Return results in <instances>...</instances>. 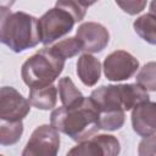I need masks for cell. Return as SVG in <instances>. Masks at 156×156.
<instances>
[{"label":"cell","instance_id":"cell-1","mask_svg":"<svg viewBox=\"0 0 156 156\" xmlns=\"http://www.w3.org/2000/svg\"><path fill=\"white\" fill-rule=\"evenodd\" d=\"M99 110L89 98L74 106H61L50 115V123L72 140L80 143L91 138L99 129Z\"/></svg>","mask_w":156,"mask_h":156},{"label":"cell","instance_id":"cell-2","mask_svg":"<svg viewBox=\"0 0 156 156\" xmlns=\"http://www.w3.org/2000/svg\"><path fill=\"white\" fill-rule=\"evenodd\" d=\"M0 40L13 52L35 48L41 43L38 18L22 11L0 10Z\"/></svg>","mask_w":156,"mask_h":156},{"label":"cell","instance_id":"cell-3","mask_svg":"<svg viewBox=\"0 0 156 156\" xmlns=\"http://www.w3.org/2000/svg\"><path fill=\"white\" fill-rule=\"evenodd\" d=\"M65 61L51 46H45L23 62L21 77L29 88L50 85L62 73Z\"/></svg>","mask_w":156,"mask_h":156},{"label":"cell","instance_id":"cell-4","mask_svg":"<svg viewBox=\"0 0 156 156\" xmlns=\"http://www.w3.org/2000/svg\"><path fill=\"white\" fill-rule=\"evenodd\" d=\"M74 18L65 10L54 7L48 10L39 20V33L44 45H49L55 40L68 34L74 26Z\"/></svg>","mask_w":156,"mask_h":156},{"label":"cell","instance_id":"cell-5","mask_svg":"<svg viewBox=\"0 0 156 156\" xmlns=\"http://www.w3.org/2000/svg\"><path fill=\"white\" fill-rule=\"evenodd\" d=\"M60 134L52 124H41L37 127L22 155L23 156H55L60 149Z\"/></svg>","mask_w":156,"mask_h":156},{"label":"cell","instance_id":"cell-6","mask_svg":"<svg viewBox=\"0 0 156 156\" xmlns=\"http://www.w3.org/2000/svg\"><path fill=\"white\" fill-rule=\"evenodd\" d=\"M105 77L111 82H121L133 77L139 69V61L128 51L116 50L104 60Z\"/></svg>","mask_w":156,"mask_h":156},{"label":"cell","instance_id":"cell-7","mask_svg":"<svg viewBox=\"0 0 156 156\" xmlns=\"http://www.w3.org/2000/svg\"><path fill=\"white\" fill-rule=\"evenodd\" d=\"M121 151L119 141L116 136L110 134H98L87 140L78 143L72 147L67 155L83 156H116Z\"/></svg>","mask_w":156,"mask_h":156},{"label":"cell","instance_id":"cell-8","mask_svg":"<svg viewBox=\"0 0 156 156\" xmlns=\"http://www.w3.org/2000/svg\"><path fill=\"white\" fill-rule=\"evenodd\" d=\"M30 111V102L12 87H2L0 90V119L22 121Z\"/></svg>","mask_w":156,"mask_h":156},{"label":"cell","instance_id":"cell-9","mask_svg":"<svg viewBox=\"0 0 156 156\" xmlns=\"http://www.w3.org/2000/svg\"><path fill=\"white\" fill-rule=\"evenodd\" d=\"M90 99L98 107L99 113L126 111V96L123 84L101 85L91 91Z\"/></svg>","mask_w":156,"mask_h":156},{"label":"cell","instance_id":"cell-10","mask_svg":"<svg viewBox=\"0 0 156 156\" xmlns=\"http://www.w3.org/2000/svg\"><path fill=\"white\" fill-rule=\"evenodd\" d=\"M76 35L83 43V51L89 54L102 51L110 41L108 30L96 22L82 23L78 27Z\"/></svg>","mask_w":156,"mask_h":156},{"label":"cell","instance_id":"cell-11","mask_svg":"<svg viewBox=\"0 0 156 156\" xmlns=\"http://www.w3.org/2000/svg\"><path fill=\"white\" fill-rule=\"evenodd\" d=\"M132 127L139 136H149L156 133V102L144 101L132 110Z\"/></svg>","mask_w":156,"mask_h":156},{"label":"cell","instance_id":"cell-12","mask_svg":"<svg viewBox=\"0 0 156 156\" xmlns=\"http://www.w3.org/2000/svg\"><path fill=\"white\" fill-rule=\"evenodd\" d=\"M77 74L87 87H94L101 76L100 61L89 52H84L77 61Z\"/></svg>","mask_w":156,"mask_h":156},{"label":"cell","instance_id":"cell-13","mask_svg":"<svg viewBox=\"0 0 156 156\" xmlns=\"http://www.w3.org/2000/svg\"><path fill=\"white\" fill-rule=\"evenodd\" d=\"M28 100L33 107L39 110H51L57 101V88L54 84L46 87H33L29 89Z\"/></svg>","mask_w":156,"mask_h":156},{"label":"cell","instance_id":"cell-14","mask_svg":"<svg viewBox=\"0 0 156 156\" xmlns=\"http://www.w3.org/2000/svg\"><path fill=\"white\" fill-rule=\"evenodd\" d=\"M60 100L63 106H74L79 105L84 101L85 96L82 94V91L74 85L73 80L69 77H63L58 80L57 84Z\"/></svg>","mask_w":156,"mask_h":156},{"label":"cell","instance_id":"cell-15","mask_svg":"<svg viewBox=\"0 0 156 156\" xmlns=\"http://www.w3.org/2000/svg\"><path fill=\"white\" fill-rule=\"evenodd\" d=\"M134 32L146 43L156 45V17L154 15L145 13L138 17L133 23Z\"/></svg>","mask_w":156,"mask_h":156},{"label":"cell","instance_id":"cell-16","mask_svg":"<svg viewBox=\"0 0 156 156\" xmlns=\"http://www.w3.org/2000/svg\"><path fill=\"white\" fill-rule=\"evenodd\" d=\"M0 144L2 146H9L16 144L23 133L22 121H4L0 119Z\"/></svg>","mask_w":156,"mask_h":156},{"label":"cell","instance_id":"cell-17","mask_svg":"<svg viewBox=\"0 0 156 156\" xmlns=\"http://www.w3.org/2000/svg\"><path fill=\"white\" fill-rule=\"evenodd\" d=\"M51 48L58 56L67 60V58H71L83 51V43L76 35V37H69L67 39H63V40L56 43L55 45H52Z\"/></svg>","mask_w":156,"mask_h":156},{"label":"cell","instance_id":"cell-18","mask_svg":"<svg viewBox=\"0 0 156 156\" xmlns=\"http://www.w3.org/2000/svg\"><path fill=\"white\" fill-rule=\"evenodd\" d=\"M136 83L150 91H156V62L145 63L136 73Z\"/></svg>","mask_w":156,"mask_h":156},{"label":"cell","instance_id":"cell-19","mask_svg":"<svg viewBox=\"0 0 156 156\" xmlns=\"http://www.w3.org/2000/svg\"><path fill=\"white\" fill-rule=\"evenodd\" d=\"M126 111H113L99 115L100 129L104 130H117L123 127L126 121Z\"/></svg>","mask_w":156,"mask_h":156},{"label":"cell","instance_id":"cell-20","mask_svg":"<svg viewBox=\"0 0 156 156\" xmlns=\"http://www.w3.org/2000/svg\"><path fill=\"white\" fill-rule=\"evenodd\" d=\"M56 7L67 11L76 22H80L87 13V9L79 0H56Z\"/></svg>","mask_w":156,"mask_h":156},{"label":"cell","instance_id":"cell-21","mask_svg":"<svg viewBox=\"0 0 156 156\" xmlns=\"http://www.w3.org/2000/svg\"><path fill=\"white\" fill-rule=\"evenodd\" d=\"M116 4L128 15H138L146 7V0H115Z\"/></svg>","mask_w":156,"mask_h":156},{"label":"cell","instance_id":"cell-22","mask_svg":"<svg viewBox=\"0 0 156 156\" xmlns=\"http://www.w3.org/2000/svg\"><path fill=\"white\" fill-rule=\"evenodd\" d=\"M138 154L140 156H155L156 155V134L143 138L138 146Z\"/></svg>","mask_w":156,"mask_h":156},{"label":"cell","instance_id":"cell-23","mask_svg":"<svg viewBox=\"0 0 156 156\" xmlns=\"http://www.w3.org/2000/svg\"><path fill=\"white\" fill-rule=\"evenodd\" d=\"M16 0H0V10H10Z\"/></svg>","mask_w":156,"mask_h":156},{"label":"cell","instance_id":"cell-24","mask_svg":"<svg viewBox=\"0 0 156 156\" xmlns=\"http://www.w3.org/2000/svg\"><path fill=\"white\" fill-rule=\"evenodd\" d=\"M150 13L156 17V0H151L150 2Z\"/></svg>","mask_w":156,"mask_h":156},{"label":"cell","instance_id":"cell-25","mask_svg":"<svg viewBox=\"0 0 156 156\" xmlns=\"http://www.w3.org/2000/svg\"><path fill=\"white\" fill-rule=\"evenodd\" d=\"M79 1H80V2H82L84 6H85V7H89V6L94 5V4H95L98 0H79Z\"/></svg>","mask_w":156,"mask_h":156}]
</instances>
